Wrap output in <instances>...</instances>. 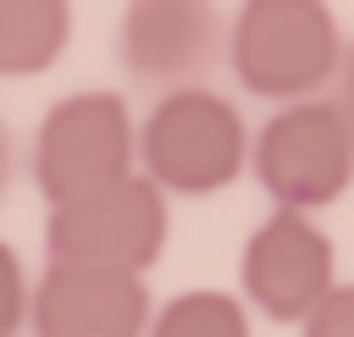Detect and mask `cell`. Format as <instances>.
<instances>
[{
    "label": "cell",
    "instance_id": "ba28073f",
    "mask_svg": "<svg viewBox=\"0 0 354 337\" xmlns=\"http://www.w3.org/2000/svg\"><path fill=\"white\" fill-rule=\"evenodd\" d=\"M155 298L144 276L83 271V265H44L28 293V331L33 337H149Z\"/></svg>",
    "mask_w": 354,
    "mask_h": 337
},
{
    "label": "cell",
    "instance_id": "7a4b0ae2",
    "mask_svg": "<svg viewBox=\"0 0 354 337\" xmlns=\"http://www.w3.org/2000/svg\"><path fill=\"white\" fill-rule=\"evenodd\" d=\"M138 166L171 199L221 193L249 166V127L238 105L216 88H177L149 105L138 122Z\"/></svg>",
    "mask_w": 354,
    "mask_h": 337
},
{
    "label": "cell",
    "instance_id": "7c38bea8",
    "mask_svg": "<svg viewBox=\"0 0 354 337\" xmlns=\"http://www.w3.org/2000/svg\"><path fill=\"white\" fill-rule=\"evenodd\" d=\"M304 337H354V282H337L299 326Z\"/></svg>",
    "mask_w": 354,
    "mask_h": 337
},
{
    "label": "cell",
    "instance_id": "52a82bcc",
    "mask_svg": "<svg viewBox=\"0 0 354 337\" xmlns=\"http://www.w3.org/2000/svg\"><path fill=\"white\" fill-rule=\"evenodd\" d=\"M238 282H243V304L260 309L266 320H299L337 287V249L332 238L299 215V210H271L238 260Z\"/></svg>",
    "mask_w": 354,
    "mask_h": 337
},
{
    "label": "cell",
    "instance_id": "5bb4252c",
    "mask_svg": "<svg viewBox=\"0 0 354 337\" xmlns=\"http://www.w3.org/2000/svg\"><path fill=\"white\" fill-rule=\"evenodd\" d=\"M11 171H17V149H11V127H6V116H0V199H6V188H11Z\"/></svg>",
    "mask_w": 354,
    "mask_h": 337
},
{
    "label": "cell",
    "instance_id": "30bf717a",
    "mask_svg": "<svg viewBox=\"0 0 354 337\" xmlns=\"http://www.w3.org/2000/svg\"><path fill=\"white\" fill-rule=\"evenodd\" d=\"M149 337H254L243 298L221 287H188L149 315Z\"/></svg>",
    "mask_w": 354,
    "mask_h": 337
},
{
    "label": "cell",
    "instance_id": "5b68a950",
    "mask_svg": "<svg viewBox=\"0 0 354 337\" xmlns=\"http://www.w3.org/2000/svg\"><path fill=\"white\" fill-rule=\"evenodd\" d=\"M249 171L277 210H326L354 182V144L332 99H293L249 138Z\"/></svg>",
    "mask_w": 354,
    "mask_h": 337
},
{
    "label": "cell",
    "instance_id": "9c48e42d",
    "mask_svg": "<svg viewBox=\"0 0 354 337\" xmlns=\"http://www.w3.org/2000/svg\"><path fill=\"white\" fill-rule=\"evenodd\" d=\"M72 44V0H0V77H33Z\"/></svg>",
    "mask_w": 354,
    "mask_h": 337
},
{
    "label": "cell",
    "instance_id": "6da1fadb",
    "mask_svg": "<svg viewBox=\"0 0 354 337\" xmlns=\"http://www.w3.org/2000/svg\"><path fill=\"white\" fill-rule=\"evenodd\" d=\"M343 28L326 0H243L227 22V61L260 99H315L343 66Z\"/></svg>",
    "mask_w": 354,
    "mask_h": 337
},
{
    "label": "cell",
    "instance_id": "277c9868",
    "mask_svg": "<svg viewBox=\"0 0 354 337\" xmlns=\"http://www.w3.org/2000/svg\"><path fill=\"white\" fill-rule=\"evenodd\" d=\"M166 238H171V210L144 171L116 177L72 204H55L44 221L50 265H83V271H116V276H144L160 260Z\"/></svg>",
    "mask_w": 354,
    "mask_h": 337
},
{
    "label": "cell",
    "instance_id": "8992f818",
    "mask_svg": "<svg viewBox=\"0 0 354 337\" xmlns=\"http://www.w3.org/2000/svg\"><path fill=\"white\" fill-rule=\"evenodd\" d=\"M227 50V22L216 0H122L116 61L149 88H205V72Z\"/></svg>",
    "mask_w": 354,
    "mask_h": 337
},
{
    "label": "cell",
    "instance_id": "3957f363",
    "mask_svg": "<svg viewBox=\"0 0 354 337\" xmlns=\"http://www.w3.org/2000/svg\"><path fill=\"white\" fill-rule=\"evenodd\" d=\"M133 160H138V127L127 99L116 88H77L39 116L28 171L44 204L55 210L116 177H133Z\"/></svg>",
    "mask_w": 354,
    "mask_h": 337
},
{
    "label": "cell",
    "instance_id": "4fadbf2b",
    "mask_svg": "<svg viewBox=\"0 0 354 337\" xmlns=\"http://www.w3.org/2000/svg\"><path fill=\"white\" fill-rule=\"evenodd\" d=\"M332 110H337V122H343V133L354 144V44L343 50V66L332 77Z\"/></svg>",
    "mask_w": 354,
    "mask_h": 337
},
{
    "label": "cell",
    "instance_id": "8fae6325",
    "mask_svg": "<svg viewBox=\"0 0 354 337\" xmlns=\"http://www.w3.org/2000/svg\"><path fill=\"white\" fill-rule=\"evenodd\" d=\"M28 293H33V282L17 260V249L0 243V337H17V326H28Z\"/></svg>",
    "mask_w": 354,
    "mask_h": 337
}]
</instances>
